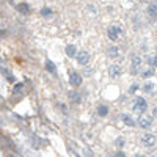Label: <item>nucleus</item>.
Returning a JSON list of instances; mask_svg holds the SVG:
<instances>
[{
    "label": "nucleus",
    "mask_w": 157,
    "mask_h": 157,
    "mask_svg": "<svg viewBox=\"0 0 157 157\" xmlns=\"http://www.w3.org/2000/svg\"><path fill=\"white\" fill-rule=\"evenodd\" d=\"M46 69H47L49 72H52V74H57V66L53 65L52 61H46Z\"/></svg>",
    "instance_id": "nucleus-11"
},
{
    "label": "nucleus",
    "mask_w": 157,
    "mask_h": 157,
    "mask_svg": "<svg viewBox=\"0 0 157 157\" xmlns=\"http://www.w3.org/2000/svg\"><path fill=\"white\" fill-rule=\"evenodd\" d=\"M123 121H124V124L126 126H135V123H134V119H132V116H129V115H123Z\"/></svg>",
    "instance_id": "nucleus-12"
},
{
    "label": "nucleus",
    "mask_w": 157,
    "mask_h": 157,
    "mask_svg": "<svg viewBox=\"0 0 157 157\" xmlns=\"http://www.w3.org/2000/svg\"><path fill=\"white\" fill-rule=\"evenodd\" d=\"M141 145L146 146V148H152L156 145V135L154 134H145L141 137Z\"/></svg>",
    "instance_id": "nucleus-4"
},
{
    "label": "nucleus",
    "mask_w": 157,
    "mask_h": 157,
    "mask_svg": "<svg viewBox=\"0 0 157 157\" xmlns=\"http://www.w3.org/2000/svg\"><path fill=\"white\" fill-rule=\"evenodd\" d=\"M138 90V85H134V87L130 88V93H134V91H137Z\"/></svg>",
    "instance_id": "nucleus-21"
},
{
    "label": "nucleus",
    "mask_w": 157,
    "mask_h": 157,
    "mask_svg": "<svg viewBox=\"0 0 157 157\" xmlns=\"http://www.w3.org/2000/svg\"><path fill=\"white\" fill-rule=\"evenodd\" d=\"M148 63L151 66H157V55H151V57H148Z\"/></svg>",
    "instance_id": "nucleus-15"
},
{
    "label": "nucleus",
    "mask_w": 157,
    "mask_h": 157,
    "mask_svg": "<svg viewBox=\"0 0 157 157\" xmlns=\"http://www.w3.org/2000/svg\"><path fill=\"white\" fill-rule=\"evenodd\" d=\"M134 157H145V156H141V154H137V156H134Z\"/></svg>",
    "instance_id": "nucleus-25"
},
{
    "label": "nucleus",
    "mask_w": 157,
    "mask_h": 157,
    "mask_svg": "<svg viewBox=\"0 0 157 157\" xmlns=\"http://www.w3.org/2000/svg\"><path fill=\"white\" fill-rule=\"evenodd\" d=\"M141 65H143V61H141L140 57L135 55L134 58H132V65H130V72L134 74V76H137V74L141 72Z\"/></svg>",
    "instance_id": "nucleus-3"
},
{
    "label": "nucleus",
    "mask_w": 157,
    "mask_h": 157,
    "mask_svg": "<svg viewBox=\"0 0 157 157\" xmlns=\"http://www.w3.org/2000/svg\"><path fill=\"white\" fill-rule=\"evenodd\" d=\"M152 116L157 118V107H154V110H152Z\"/></svg>",
    "instance_id": "nucleus-23"
},
{
    "label": "nucleus",
    "mask_w": 157,
    "mask_h": 157,
    "mask_svg": "<svg viewBox=\"0 0 157 157\" xmlns=\"http://www.w3.org/2000/svg\"><path fill=\"white\" fill-rule=\"evenodd\" d=\"M71 99H72V101L74 102H80V96H78V94H76V93H71Z\"/></svg>",
    "instance_id": "nucleus-19"
},
{
    "label": "nucleus",
    "mask_w": 157,
    "mask_h": 157,
    "mask_svg": "<svg viewBox=\"0 0 157 157\" xmlns=\"http://www.w3.org/2000/svg\"><path fill=\"white\" fill-rule=\"evenodd\" d=\"M90 60H91V55H90V52H87V51H82L76 55V61L80 66H87L88 63H90Z\"/></svg>",
    "instance_id": "nucleus-2"
},
{
    "label": "nucleus",
    "mask_w": 157,
    "mask_h": 157,
    "mask_svg": "<svg viewBox=\"0 0 157 157\" xmlns=\"http://www.w3.org/2000/svg\"><path fill=\"white\" fill-rule=\"evenodd\" d=\"M115 157H126V154H124V152H116Z\"/></svg>",
    "instance_id": "nucleus-20"
},
{
    "label": "nucleus",
    "mask_w": 157,
    "mask_h": 157,
    "mask_svg": "<svg viewBox=\"0 0 157 157\" xmlns=\"http://www.w3.org/2000/svg\"><path fill=\"white\" fill-rule=\"evenodd\" d=\"M109 76L112 77V78L119 77V76H121V66H118V65H112V66L109 68Z\"/></svg>",
    "instance_id": "nucleus-8"
},
{
    "label": "nucleus",
    "mask_w": 157,
    "mask_h": 157,
    "mask_svg": "<svg viewBox=\"0 0 157 157\" xmlns=\"http://www.w3.org/2000/svg\"><path fill=\"white\" fill-rule=\"evenodd\" d=\"M98 115L99 116H107L109 115V107L107 105H99L98 107Z\"/></svg>",
    "instance_id": "nucleus-10"
},
{
    "label": "nucleus",
    "mask_w": 157,
    "mask_h": 157,
    "mask_svg": "<svg viewBox=\"0 0 157 157\" xmlns=\"http://www.w3.org/2000/svg\"><path fill=\"white\" fill-rule=\"evenodd\" d=\"M143 91L152 93V91H154V83H152V82H146V83L143 85Z\"/></svg>",
    "instance_id": "nucleus-13"
},
{
    "label": "nucleus",
    "mask_w": 157,
    "mask_h": 157,
    "mask_svg": "<svg viewBox=\"0 0 157 157\" xmlns=\"http://www.w3.org/2000/svg\"><path fill=\"white\" fill-rule=\"evenodd\" d=\"M17 8H19V11H20V13H27L28 10H30V8H28V6L25 5V3H20V5L17 6Z\"/></svg>",
    "instance_id": "nucleus-18"
},
{
    "label": "nucleus",
    "mask_w": 157,
    "mask_h": 157,
    "mask_svg": "<svg viewBox=\"0 0 157 157\" xmlns=\"http://www.w3.org/2000/svg\"><path fill=\"white\" fill-rule=\"evenodd\" d=\"M109 55H110V57H116V55H118V49L115 47V46L109 47Z\"/></svg>",
    "instance_id": "nucleus-17"
},
{
    "label": "nucleus",
    "mask_w": 157,
    "mask_h": 157,
    "mask_svg": "<svg viewBox=\"0 0 157 157\" xmlns=\"http://www.w3.org/2000/svg\"><path fill=\"white\" fill-rule=\"evenodd\" d=\"M148 109V102L145 98H135L134 104H132V110L137 113H145V110Z\"/></svg>",
    "instance_id": "nucleus-1"
},
{
    "label": "nucleus",
    "mask_w": 157,
    "mask_h": 157,
    "mask_svg": "<svg viewBox=\"0 0 157 157\" xmlns=\"http://www.w3.org/2000/svg\"><path fill=\"white\" fill-rule=\"evenodd\" d=\"M66 55L68 57H76L77 55V47L74 44H69L66 46Z\"/></svg>",
    "instance_id": "nucleus-9"
},
{
    "label": "nucleus",
    "mask_w": 157,
    "mask_h": 157,
    "mask_svg": "<svg viewBox=\"0 0 157 157\" xmlns=\"http://www.w3.org/2000/svg\"><path fill=\"white\" fill-rule=\"evenodd\" d=\"M138 126L141 127V129H149V127L152 126V118L151 116H145V115H141L140 118H138Z\"/></svg>",
    "instance_id": "nucleus-6"
},
{
    "label": "nucleus",
    "mask_w": 157,
    "mask_h": 157,
    "mask_svg": "<svg viewBox=\"0 0 157 157\" xmlns=\"http://www.w3.org/2000/svg\"><path fill=\"white\" fill-rule=\"evenodd\" d=\"M154 72H156V69H152V68H149L148 71H145V72H143V77H145V78H148V77L154 76Z\"/></svg>",
    "instance_id": "nucleus-16"
},
{
    "label": "nucleus",
    "mask_w": 157,
    "mask_h": 157,
    "mask_svg": "<svg viewBox=\"0 0 157 157\" xmlns=\"http://www.w3.org/2000/svg\"><path fill=\"white\" fill-rule=\"evenodd\" d=\"M71 156H72V157H80V156H77V154H76V152H74V151H71Z\"/></svg>",
    "instance_id": "nucleus-24"
},
{
    "label": "nucleus",
    "mask_w": 157,
    "mask_h": 157,
    "mask_svg": "<svg viewBox=\"0 0 157 157\" xmlns=\"http://www.w3.org/2000/svg\"><path fill=\"white\" fill-rule=\"evenodd\" d=\"M107 35H109V38L112 39V41H116V39L121 36V28L118 25H110L109 30H107Z\"/></svg>",
    "instance_id": "nucleus-5"
},
{
    "label": "nucleus",
    "mask_w": 157,
    "mask_h": 157,
    "mask_svg": "<svg viewBox=\"0 0 157 157\" xmlns=\"http://www.w3.org/2000/svg\"><path fill=\"white\" fill-rule=\"evenodd\" d=\"M69 82L72 87H78V85L82 83V76L78 72H74V71H71L69 72Z\"/></svg>",
    "instance_id": "nucleus-7"
},
{
    "label": "nucleus",
    "mask_w": 157,
    "mask_h": 157,
    "mask_svg": "<svg viewBox=\"0 0 157 157\" xmlns=\"http://www.w3.org/2000/svg\"><path fill=\"white\" fill-rule=\"evenodd\" d=\"M41 14H42L44 17H49V16H52V14H53V11H52L51 8H42V10H41Z\"/></svg>",
    "instance_id": "nucleus-14"
},
{
    "label": "nucleus",
    "mask_w": 157,
    "mask_h": 157,
    "mask_svg": "<svg viewBox=\"0 0 157 157\" xmlns=\"http://www.w3.org/2000/svg\"><path fill=\"white\" fill-rule=\"evenodd\" d=\"M85 154H87V157H93V154H91V152H90V151H88V149H87V148H85Z\"/></svg>",
    "instance_id": "nucleus-22"
}]
</instances>
